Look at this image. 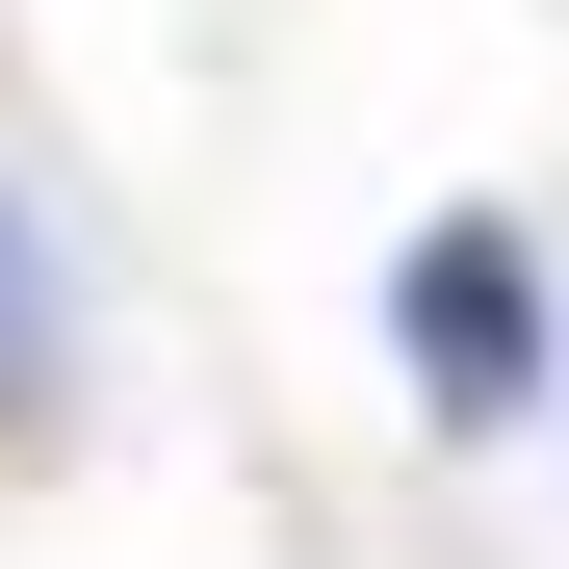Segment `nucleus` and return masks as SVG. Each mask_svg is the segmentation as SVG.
Instances as JSON below:
<instances>
[{
    "label": "nucleus",
    "instance_id": "obj_1",
    "mask_svg": "<svg viewBox=\"0 0 569 569\" xmlns=\"http://www.w3.org/2000/svg\"><path fill=\"white\" fill-rule=\"evenodd\" d=\"M389 362H415L440 440H492V415L543 389V233H518V208H440V233L389 259Z\"/></svg>",
    "mask_w": 569,
    "mask_h": 569
},
{
    "label": "nucleus",
    "instance_id": "obj_2",
    "mask_svg": "<svg viewBox=\"0 0 569 569\" xmlns=\"http://www.w3.org/2000/svg\"><path fill=\"white\" fill-rule=\"evenodd\" d=\"M52 389V259H27V208H0V415Z\"/></svg>",
    "mask_w": 569,
    "mask_h": 569
}]
</instances>
